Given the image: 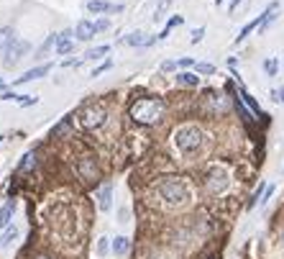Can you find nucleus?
Listing matches in <instances>:
<instances>
[{
  "mask_svg": "<svg viewBox=\"0 0 284 259\" xmlns=\"http://www.w3.org/2000/svg\"><path fill=\"white\" fill-rule=\"evenodd\" d=\"M56 41H59V39H56V36H54V34H52V36H49V39H46V41H44V44H41V49H38V52H41V54H44V52H46V49H49V47H52V44H56Z\"/></svg>",
  "mask_w": 284,
  "mask_h": 259,
  "instance_id": "a878e982",
  "label": "nucleus"
},
{
  "mask_svg": "<svg viewBox=\"0 0 284 259\" xmlns=\"http://www.w3.org/2000/svg\"><path fill=\"white\" fill-rule=\"evenodd\" d=\"M177 82H180V85H187V88H194V85L200 82V77L192 75V72H180V75H177Z\"/></svg>",
  "mask_w": 284,
  "mask_h": 259,
  "instance_id": "f3484780",
  "label": "nucleus"
},
{
  "mask_svg": "<svg viewBox=\"0 0 284 259\" xmlns=\"http://www.w3.org/2000/svg\"><path fill=\"white\" fill-rule=\"evenodd\" d=\"M82 123H84L87 128L102 126V123H105V108H102V105H90V108L82 113Z\"/></svg>",
  "mask_w": 284,
  "mask_h": 259,
  "instance_id": "20e7f679",
  "label": "nucleus"
},
{
  "mask_svg": "<svg viewBox=\"0 0 284 259\" xmlns=\"http://www.w3.org/2000/svg\"><path fill=\"white\" fill-rule=\"evenodd\" d=\"M276 67H279V64H276V59H272V57H269V59L264 62V70H266V72H269L272 77L276 75Z\"/></svg>",
  "mask_w": 284,
  "mask_h": 259,
  "instance_id": "4be33fe9",
  "label": "nucleus"
},
{
  "mask_svg": "<svg viewBox=\"0 0 284 259\" xmlns=\"http://www.w3.org/2000/svg\"><path fill=\"white\" fill-rule=\"evenodd\" d=\"M95 34H98V31H95V24H92V21H80V24H77V39H80V41H90Z\"/></svg>",
  "mask_w": 284,
  "mask_h": 259,
  "instance_id": "9d476101",
  "label": "nucleus"
},
{
  "mask_svg": "<svg viewBox=\"0 0 284 259\" xmlns=\"http://www.w3.org/2000/svg\"><path fill=\"white\" fill-rule=\"evenodd\" d=\"M16 236H18V228L13 226V228H8V231H6V236L0 239V244H10V241L16 239Z\"/></svg>",
  "mask_w": 284,
  "mask_h": 259,
  "instance_id": "412c9836",
  "label": "nucleus"
},
{
  "mask_svg": "<svg viewBox=\"0 0 284 259\" xmlns=\"http://www.w3.org/2000/svg\"><path fill=\"white\" fill-rule=\"evenodd\" d=\"M13 44H16V31L10 26L0 29V52H8Z\"/></svg>",
  "mask_w": 284,
  "mask_h": 259,
  "instance_id": "9b49d317",
  "label": "nucleus"
},
{
  "mask_svg": "<svg viewBox=\"0 0 284 259\" xmlns=\"http://www.w3.org/2000/svg\"><path fill=\"white\" fill-rule=\"evenodd\" d=\"M208 187H210L212 192H220V190L226 187V172H220V169L212 172V175H210V182H208Z\"/></svg>",
  "mask_w": 284,
  "mask_h": 259,
  "instance_id": "2eb2a0df",
  "label": "nucleus"
},
{
  "mask_svg": "<svg viewBox=\"0 0 284 259\" xmlns=\"http://www.w3.org/2000/svg\"><path fill=\"white\" fill-rule=\"evenodd\" d=\"M177 64H180V67H190V64H192V59H190V57H184V59H180Z\"/></svg>",
  "mask_w": 284,
  "mask_h": 259,
  "instance_id": "f704fd0d",
  "label": "nucleus"
},
{
  "mask_svg": "<svg viewBox=\"0 0 284 259\" xmlns=\"http://www.w3.org/2000/svg\"><path fill=\"white\" fill-rule=\"evenodd\" d=\"M210 259H218V256H210Z\"/></svg>",
  "mask_w": 284,
  "mask_h": 259,
  "instance_id": "58836bf2",
  "label": "nucleus"
},
{
  "mask_svg": "<svg viewBox=\"0 0 284 259\" xmlns=\"http://www.w3.org/2000/svg\"><path fill=\"white\" fill-rule=\"evenodd\" d=\"M92 24H95V31H105L108 26H110V24H108L105 18H100V21H92Z\"/></svg>",
  "mask_w": 284,
  "mask_h": 259,
  "instance_id": "c85d7f7f",
  "label": "nucleus"
},
{
  "mask_svg": "<svg viewBox=\"0 0 284 259\" xmlns=\"http://www.w3.org/2000/svg\"><path fill=\"white\" fill-rule=\"evenodd\" d=\"M174 141H177V146L184 154H192V152H198V149L202 146V131L198 126H184V128H180V131L174 134Z\"/></svg>",
  "mask_w": 284,
  "mask_h": 259,
  "instance_id": "7ed1b4c3",
  "label": "nucleus"
},
{
  "mask_svg": "<svg viewBox=\"0 0 284 259\" xmlns=\"http://www.w3.org/2000/svg\"><path fill=\"white\" fill-rule=\"evenodd\" d=\"M74 49V44L70 41V44H56V54H70Z\"/></svg>",
  "mask_w": 284,
  "mask_h": 259,
  "instance_id": "393cba45",
  "label": "nucleus"
},
{
  "mask_svg": "<svg viewBox=\"0 0 284 259\" xmlns=\"http://www.w3.org/2000/svg\"><path fill=\"white\" fill-rule=\"evenodd\" d=\"M0 139H3V136H0Z\"/></svg>",
  "mask_w": 284,
  "mask_h": 259,
  "instance_id": "ea45409f",
  "label": "nucleus"
},
{
  "mask_svg": "<svg viewBox=\"0 0 284 259\" xmlns=\"http://www.w3.org/2000/svg\"><path fill=\"white\" fill-rule=\"evenodd\" d=\"M169 6H172V0H162V3H159V8H156V16H154V18L159 21V18H162V13H164Z\"/></svg>",
  "mask_w": 284,
  "mask_h": 259,
  "instance_id": "bb28decb",
  "label": "nucleus"
},
{
  "mask_svg": "<svg viewBox=\"0 0 284 259\" xmlns=\"http://www.w3.org/2000/svg\"><path fill=\"white\" fill-rule=\"evenodd\" d=\"M18 103H20V105H34V103H36V98H34V95H20V100H18Z\"/></svg>",
  "mask_w": 284,
  "mask_h": 259,
  "instance_id": "c756f323",
  "label": "nucleus"
},
{
  "mask_svg": "<svg viewBox=\"0 0 284 259\" xmlns=\"http://www.w3.org/2000/svg\"><path fill=\"white\" fill-rule=\"evenodd\" d=\"M70 128H72V116H64V118L52 128V139H56V136H62V134H70Z\"/></svg>",
  "mask_w": 284,
  "mask_h": 259,
  "instance_id": "dca6fc26",
  "label": "nucleus"
},
{
  "mask_svg": "<svg viewBox=\"0 0 284 259\" xmlns=\"http://www.w3.org/2000/svg\"><path fill=\"white\" fill-rule=\"evenodd\" d=\"M174 67H177V62H164V64H162L164 72H169V70H174Z\"/></svg>",
  "mask_w": 284,
  "mask_h": 259,
  "instance_id": "473e14b6",
  "label": "nucleus"
},
{
  "mask_svg": "<svg viewBox=\"0 0 284 259\" xmlns=\"http://www.w3.org/2000/svg\"><path fill=\"white\" fill-rule=\"evenodd\" d=\"M110 67H113V62H105V64H100V67H98V70L92 72V77H100V75H102L105 70H110Z\"/></svg>",
  "mask_w": 284,
  "mask_h": 259,
  "instance_id": "cd10ccee",
  "label": "nucleus"
},
{
  "mask_svg": "<svg viewBox=\"0 0 284 259\" xmlns=\"http://www.w3.org/2000/svg\"><path fill=\"white\" fill-rule=\"evenodd\" d=\"M34 167H36V154L31 152V154L24 157V162H20V169H24V172H31Z\"/></svg>",
  "mask_w": 284,
  "mask_h": 259,
  "instance_id": "aec40b11",
  "label": "nucleus"
},
{
  "mask_svg": "<svg viewBox=\"0 0 284 259\" xmlns=\"http://www.w3.org/2000/svg\"><path fill=\"white\" fill-rule=\"evenodd\" d=\"M128 246H130V241L126 239V236H118V239L113 241V251H116L118 256H123V254L128 251Z\"/></svg>",
  "mask_w": 284,
  "mask_h": 259,
  "instance_id": "a211bd4d",
  "label": "nucleus"
},
{
  "mask_svg": "<svg viewBox=\"0 0 284 259\" xmlns=\"http://www.w3.org/2000/svg\"><path fill=\"white\" fill-rule=\"evenodd\" d=\"M105 249H108V239H100V244H98V251H100V254H102V251H105Z\"/></svg>",
  "mask_w": 284,
  "mask_h": 259,
  "instance_id": "72a5a7b5",
  "label": "nucleus"
},
{
  "mask_svg": "<svg viewBox=\"0 0 284 259\" xmlns=\"http://www.w3.org/2000/svg\"><path fill=\"white\" fill-rule=\"evenodd\" d=\"M87 11L90 13H120L123 6L120 3H105V0H90V3H87Z\"/></svg>",
  "mask_w": 284,
  "mask_h": 259,
  "instance_id": "0eeeda50",
  "label": "nucleus"
},
{
  "mask_svg": "<svg viewBox=\"0 0 284 259\" xmlns=\"http://www.w3.org/2000/svg\"><path fill=\"white\" fill-rule=\"evenodd\" d=\"M238 3H241V0H233V3H230V11H236V8H238Z\"/></svg>",
  "mask_w": 284,
  "mask_h": 259,
  "instance_id": "c9c22d12",
  "label": "nucleus"
},
{
  "mask_svg": "<svg viewBox=\"0 0 284 259\" xmlns=\"http://www.w3.org/2000/svg\"><path fill=\"white\" fill-rule=\"evenodd\" d=\"M0 100H20V95H16V93H3V95H0Z\"/></svg>",
  "mask_w": 284,
  "mask_h": 259,
  "instance_id": "2f4dec72",
  "label": "nucleus"
},
{
  "mask_svg": "<svg viewBox=\"0 0 284 259\" xmlns=\"http://www.w3.org/2000/svg\"><path fill=\"white\" fill-rule=\"evenodd\" d=\"M38 259H49V256H38Z\"/></svg>",
  "mask_w": 284,
  "mask_h": 259,
  "instance_id": "4c0bfd02",
  "label": "nucleus"
},
{
  "mask_svg": "<svg viewBox=\"0 0 284 259\" xmlns=\"http://www.w3.org/2000/svg\"><path fill=\"white\" fill-rule=\"evenodd\" d=\"M198 72L200 75H215V67H212V64H208V62H200L198 64Z\"/></svg>",
  "mask_w": 284,
  "mask_h": 259,
  "instance_id": "5701e85b",
  "label": "nucleus"
},
{
  "mask_svg": "<svg viewBox=\"0 0 284 259\" xmlns=\"http://www.w3.org/2000/svg\"><path fill=\"white\" fill-rule=\"evenodd\" d=\"M159 192H162V198L166 203H172V205H180V203H184L190 198V190H187V185L180 177H164L159 182Z\"/></svg>",
  "mask_w": 284,
  "mask_h": 259,
  "instance_id": "f03ea898",
  "label": "nucleus"
},
{
  "mask_svg": "<svg viewBox=\"0 0 284 259\" xmlns=\"http://www.w3.org/2000/svg\"><path fill=\"white\" fill-rule=\"evenodd\" d=\"M126 44H130V47H148V44H154V36H146V34L136 31V34L126 36Z\"/></svg>",
  "mask_w": 284,
  "mask_h": 259,
  "instance_id": "f8f14e48",
  "label": "nucleus"
},
{
  "mask_svg": "<svg viewBox=\"0 0 284 259\" xmlns=\"http://www.w3.org/2000/svg\"><path fill=\"white\" fill-rule=\"evenodd\" d=\"M3 88H6V82H3V80H0V90H3Z\"/></svg>",
  "mask_w": 284,
  "mask_h": 259,
  "instance_id": "e433bc0d",
  "label": "nucleus"
},
{
  "mask_svg": "<svg viewBox=\"0 0 284 259\" xmlns=\"http://www.w3.org/2000/svg\"><path fill=\"white\" fill-rule=\"evenodd\" d=\"M49 72H52V64H38V67H34V70L24 72V75H20V77H16V82H13V85H24V82L38 80V77H44V75H49Z\"/></svg>",
  "mask_w": 284,
  "mask_h": 259,
  "instance_id": "423d86ee",
  "label": "nucleus"
},
{
  "mask_svg": "<svg viewBox=\"0 0 284 259\" xmlns=\"http://www.w3.org/2000/svg\"><path fill=\"white\" fill-rule=\"evenodd\" d=\"M164 111V100L162 98H141L130 105V118L136 123H144V126H151L156 123L159 116Z\"/></svg>",
  "mask_w": 284,
  "mask_h": 259,
  "instance_id": "f257e3e1",
  "label": "nucleus"
},
{
  "mask_svg": "<svg viewBox=\"0 0 284 259\" xmlns=\"http://www.w3.org/2000/svg\"><path fill=\"white\" fill-rule=\"evenodd\" d=\"M238 98L244 100V105H248V111H251L254 116H261V118H266L264 113H261V108H258V103H256V100H254V98H251V95H248V93L244 90V85H241V82H238Z\"/></svg>",
  "mask_w": 284,
  "mask_h": 259,
  "instance_id": "1a4fd4ad",
  "label": "nucleus"
},
{
  "mask_svg": "<svg viewBox=\"0 0 284 259\" xmlns=\"http://www.w3.org/2000/svg\"><path fill=\"white\" fill-rule=\"evenodd\" d=\"M202 34H205V29H194L192 31V44H198V41L202 39Z\"/></svg>",
  "mask_w": 284,
  "mask_h": 259,
  "instance_id": "7c9ffc66",
  "label": "nucleus"
},
{
  "mask_svg": "<svg viewBox=\"0 0 284 259\" xmlns=\"http://www.w3.org/2000/svg\"><path fill=\"white\" fill-rule=\"evenodd\" d=\"M110 192H113V185H102L100 187V192H98V205H100V210H110Z\"/></svg>",
  "mask_w": 284,
  "mask_h": 259,
  "instance_id": "ddd939ff",
  "label": "nucleus"
},
{
  "mask_svg": "<svg viewBox=\"0 0 284 259\" xmlns=\"http://www.w3.org/2000/svg\"><path fill=\"white\" fill-rule=\"evenodd\" d=\"M28 52V44H26V41H18L16 39V44L6 52V59H3V64H6V67H13V64H18V59L20 57H24Z\"/></svg>",
  "mask_w": 284,
  "mask_h": 259,
  "instance_id": "39448f33",
  "label": "nucleus"
},
{
  "mask_svg": "<svg viewBox=\"0 0 284 259\" xmlns=\"http://www.w3.org/2000/svg\"><path fill=\"white\" fill-rule=\"evenodd\" d=\"M56 39H59L56 44H70V39H72V29H67V31H62V34H59Z\"/></svg>",
  "mask_w": 284,
  "mask_h": 259,
  "instance_id": "b1692460",
  "label": "nucleus"
},
{
  "mask_svg": "<svg viewBox=\"0 0 284 259\" xmlns=\"http://www.w3.org/2000/svg\"><path fill=\"white\" fill-rule=\"evenodd\" d=\"M13 210H16V203H13V200H8L3 208H0V228H8V226H10Z\"/></svg>",
  "mask_w": 284,
  "mask_h": 259,
  "instance_id": "4468645a",
  "label": "nucleus"
},
{
  "mask_svg": "<svg viewBox=\"0 0 284 259\" xmlns=\"http://www.w3.org/2000/svg\"><path fill=\"white\" fill-rule=\"evenodd\" d=\"M108 52H110V47H108V44H102V47H95V49H90V52H87L84 57L87 59H100L102 54H108Z\"/></svg>",
  "mask_w": 284,
  "mask_h": 259,
  "instance_id": "6ab92c4d",
  "label": "nucleus"
},
{
  "mask_svg": "<svg viewBox=\"0 0 284 259\" xmlns=\"http://www.w3.org/2000/svg\"><path fill=\"white\" fill-rule=\"evenodd\" d=\"M77 172H80V177H82V180H95V177H98V164H95V159H90V157L80 159Z\"/></svg>",
  "mask_w": 284,
  "mask_h": 259,
  "instance_id": "6e6552de",
  "label": "nucleus"
}]
</instances>
